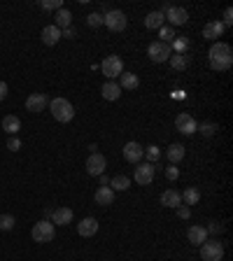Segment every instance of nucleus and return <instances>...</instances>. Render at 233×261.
I'll return each instance as SVG.
<instances>
[{"label": "nucleus", "instance_id": "f257e3e1", "mask_svg": "<svg viewBox=\"0 0 233 261\" xmlns=\"http://www.w3.org/2000/svg\"><path fill=\"white\" fill-rule=\"evenodd\" d=\"M207 61H210V68L217 72H224L229 70L233 65V49L231 45H226V42H212L210 47V52H207Z\"/></svg>", "mask_w": 233, "mask_h": 261}, {"label": "nucleus", "instance_id": "f03ea898", "mask_svg": "<svg viewBox=\"0 0 233 261\" xmlns=\"http://www.w3.org/2000/svg\"><path fill=\"white\" fill-rule=\"evenodd\" d=\"M49 108H52L54 119L56 121H61V124H68V121H72V117H75V108H72V103L68 98L49 100Z\"/></svg>", "mask_w": 233, "mask_h": 261}, {"label": "nucleus", "instance_id": "7ed1b4c3", "mask_svg": "<svg viewBox=\"0 0 233 261\" xmlns=\"http://www.w3.org/2000/svg\"><path fill=\"white\" fill-rule=\"evenodd\" d=\"M103 26H108V30H112V33H121L128 26V17L121 9H108L103 14Z\"/></svg>", "mask_w": 233, "mask_h": 261}, {"label": "nucleus", "instance_id": "20e7f679", "mask_svg": "<svg viewBox=\"0 0 233 261\" xmlns=\"http://www.w3.org/2000/svg\"><path fill=\"white\" fill-rule=\"evenodd\" d=\"M30 235H33L35 243H52L56 235V229L49 219H42V222H37V224L33 226V233Z\"/></svg>", "mask_w": 233, "mask_h": 261}, {"label": "nucleus", "instance_id": "39448f33", "mask_svg": "<svg viewBox=\"0 0 233 261\" xmlns=\"http://www.w3.org/2000/svg\"><path fill=\"white\" fill-rule=\"evenodd\" d=\"M100 70H103V75L108 77V82H112L115 77H119L121 72H124V61H121V56H108L105 61H103V65H100Z\"/></svg>", "mask_w": 233, "mask_h": 261}, {"label": "nucleus", "instance_id": "423d86ee", "mask_svg": "<svg viewBox=\"0 0 233 261\" xmlns=\"http://www.w3.org/2000/svg\"><path fill=\"white\" fill-rule=\"evenodd\" d=\"M201 257H203V261H222L224 259V245L219 240H205L201 245Z\"/></svg>", "mask_w": 233, "mask_h": 261}, {"label": "nucleus", "instance_id": "0eeeda50", "mask_svg": "<svg viewBox=\"0 0 233 261\" xmlns=\"http://www.w3.org/2000/svg\"><path fill=\"white\" fill-rule=\"evenodd\" d=\"M154 173H156V168H154V163H135V173H133V180L140 184V187H149L154 182Z\"/></svg>", "mask_w": 233, "mask_h": 261}, {"label": "nucleus", "instance_id": "6e6552de", "mask_svg": "<svg viewBox=\"0 0 233 261\" xmlns=\"http://www.w3.org/2000/svg\"><path fill=\"white\" fill-rule=\"evenodd\" d=\"M173 54L171 45H166V42H161V40H156V42H152V45L147 47V56L152 58L154 63H163V61H168Z\"/></svg>", "mask_w": 233, "mask_h": 261}, {"label": "nucleus", "instance_id": "1a4fd4ad", "mask_svg": "<svg viewBox=\"0 0 233 261\" xmlns=\"http://www.w3.org/2000/svg\"><path fill=\"white\" fill-rule=\"evenodd\" d=\"M105 168H108V161H105V156L103 154H91L89 159H87V173H89L91 177H98V175H103L105 173Z\"/></svg>", "mask_w": 233, "mask_h": 261}, {"label": "nucleus", "instance_id": "9d476101", "mask_svg": "<svg viewBox=\"0 0 233 261\" xmlns=\"http://www.w3.org/2000/svg\"><path fill=\"white\" fill-rule=\"evenodd\" d=\"M175 128H177L179 133H184V135H194L196 133V128H198V124H196V119L191 117V115H177L175 117Z\"/></svg>", "mask_w": 233, "mask_h": 261}, {"label": "nucleus", "instance_id": "9b49d317", "mask_svg": "<svg viewBox=\"0 0 233 261\" xmlns=\"http://www.w3.org/2000/svg\"><path fill=\"white\" fill-rule=\"evenodd\" d=\"M145 156V147L140 143H135V140H131V143L124 145V159L128 163H140Z\"/></svg>", "mask_w": 233, "mask_h": 261}, {"label": "nucleus", "instance_id": "f8f14e48", "mask_svg": "<svg viewBox=\"0 0 233 261\" xmlns=\"http://www.w3.org/2000/svg\"><path fill=\"white\" fill-rule=\"evenodd\" d=\"M47 105H49V98H47L45 93H30V96L26 98V110L28 112H33V115L45 112Z\"/></svg>", "mask_w": 233, "mask_h": 261}, {"label": "nucleus", "instance_id": "ddd939ff", "mask_svg": "<svg viewBox=\"0 0 233 261\" xmlns=\"http://www.w3.org/2000/svg\"><path fill=\"white\" fill-rule=\"evenodd\" d=\"M163 17L171 21V28H175V26H187L189 24V12L184 7H171Z\"/></svg>", "mask_w": 233, "mask_h": 261}, {"label": "nucleus", "instance_id": "4468645a", "mask_svg": "<svg viewBox=\"0 0 233 261\" xmlns=\"http://www.w3.org/2000/svg\"><path fill=\"white\" fill-rule=\"evenodd\" d=\"M96 231H98V219L96 217H84L77 224V233L82 238H91V235H96Z\"/></svg>", "mask_w": 233, "mask_h": 261}, {"label": "nucleus", "instance_id": "2eb2a0df", "mask_svg": "<svg viewBox=\"0 0 233 261\" xmlns=\"http://www.w3.org/2000/svg\"><path fill=\"white\" fill-rule=\"evenodd\" d=\"M187 238H189V243L191 245H196V247H201V245L207 240V231H205V226H189L187 229Z\"/></svg>", "mask_w": 233, "mask_h": 261}, {"label": "nucleus", "instance_id": "dca6fc26", "mask_svg": "<svg viewBox=\"0 0 233 261\" xmlns=\"http://www.w3.org/2000/svg\"><path fill=\"white\" fill-rule=\"evenodd\" d=\"M93 201H96L100 207H108L115 203V191L110 189V187H98L96 194H93Z\"/></svg>", "mask_w": 233, "mask_h": 261}, {"label": "nucleus", "instance_id": "f3484780", "mask_svg": "<svg viewBox=\"0 0 233 261\" xmlns=\"http://www.w3.org/2000/svg\"><path fill=\"white\" fill-rule=\"evenodd\" d=\"M224 24L222 21H210V24H205V28H203V37H207V40H212V42H217V37L224 35Z\"/></svg>", "mask_w": 233, "mask_h": 261}, {"label": "nucleus", "instance_id": "a211bd4d", "mask_svg": "<svg viewBox=\"0 0 233 261\" xmlns=\"http://www.w3.org/2000/svg\"><path fill=\"white\" fill-rule=\"evenodd\" d=\"M52 222H54V226H68L72 222V210L70 207H56L52 212Z\"/></svg>", "mask_w": 233, "mask_h": 261}, {"label": "nucleus", "instance_id": "6ab92c4d", "mask_svg": "<svg viewBox=\"0 0 233 261\" xmlns=\"http://www.w3.org/2000/svg\"><path fill=\"white\" fill-rule=\"evenodd\" d=\"M140 87V80H138V75H133V72H121L119 75V89L121 91H135Z\"/></svg>", "mask_w": 233, "mask_h": 261}, {"label": "nucleus", "instance_id": "aec40b11", "mask_svg": "<svg viewBox=\"0 0 233 261\" xmlns=\"http://www.w3.org/2000/svg\"><path fill=\"white\" fill-rule=\"evenodd\" d=\"M161 205L163 207H179L182 205V196L177 189H166L161 194Z\"/></svg>", "mask_w": 233, "mask_h": 261}, {"label": "nucleus", "instance_id": "412c9836", "mask_svg": "<svg viewBox=\"0 0 233 261\" xmlns=\"http://www.w3.org/2000/svg\"><path fill=\"white\" fill-rule=\"evenodd\" d=\"M42 42H45L47 47H54L56 42H58V40H61V30H58V28L54 26V24H52V26H45L42 28Z\"/></svg>", "mask_w": 233, "mask_h": 261}, {"label": "nucleus", "instance_id": "4be33fe9", "mask_svg": "<svg viewBox=\"0 0 233 261\" xmlns=\"http://www.w3.org/2000/svg\"><path fill=\"white\" fill-rule=\"evenodd\" d=\"M54 26L58 28V30H65V28H70V26H72V14H70V9L61 7L58 12H56V21H54Z\"/></svg>", "mask_w": 233, "mask_h": 261}, {"label": "nucleus", "instance_id": "5701e85b", "mask_svg": "<svg viewBox=\"0 0 233 261\" xmlns=\"http://www.w3.org/2000/svg\"><path fill=\"white\" fill-rule=\"evenodd\" d=\"M184 154H187V149H184V147H182L179 143H173L171 147L166 149V156H168V161H171L173 166L182 161V159H184Z\"/></svg>", "mask_w": 233, "mask_h": 261}, {"label": "nucleus", "instance_id": "b1692460", "mask_svg": "<svg viewBox=\"0 0 233 261\" xmlns=\"http://www.w3.org/2000/svg\"><path fill=\"white\" fill-rule=\"evenodd\" d=\"M100 93H103V98H105V100H119L121 89H119V84H116V82H105V84H103V89H100Z\"/></svg>", "mask_w": 233, "mask_h": 261}, {"label": "nucleus", "instance_id": "393cba45", "mask_svg": "<svg viewBox=\"0 0 233 261\" xmlns=\"http://www.w3.org/2000/svg\"><path fill=\"white\" fill-rule=\"evenodd\" d=\"M19 128H21V119L14 117V115H7V117L2 119V131L7 135H17Z\"/></svg>", "mask_w": 233, "mask_h": 261}, {"label": "nucleus", "instance_id": "a878e982", "mask_svg": "<svg viewBox=\"0 0 233 261\" xmlns=\"http://www.w3.org/2000/svg\"><path fill=\"white\" fill-rule=\"evenodd\" d=\"M163 21H166V17H163L161 12H149V14L145 17V28H149V30H159V28L163 26Z\"/></svg>", "mask_w": 233, "mask_h": 261}, {"label": "nucleus", "instance_id": "bb28decb", "mask_svg": "<svg viewBox=\"0 0 233 261\" xmlns=\"http://www.w3.org/2000/svg\"><path fill=\"white\" fill-rule=\"evenodd\" d=\"M179 196L184 201V205H196L198 201H201V191H198L196 187H189V189H184Z\"/></svg>", "mask_w": 233, "mask_h": 261}, {"label": "nucleus", "instance_id": "cd10ccee", "mask_svg": "<svg viewBox=\"0 0 233 261\" xmlns=\"http://www.w3.org/2000/svg\"><path fill=\"white\" fill-rule=\"evenodd\" d=\"M131 187V180L126 177V175H115L112 180H110V189L112 191H126Z\"/></svg>", "mask_w": 233, "mask_h": 261}, {"label": "nucleus", "instance_id": "c85d7f7f", "mask_svg": "<svg viewBox=\"0 0 233 261\" xmlns=\"http://www.w3.org/2000/svg\"><path fill=\"white\" fill-rule=\"evenodd\" d=\"M171 65H173V70H187L189 68V56L187 54H171Z\"/></svg>", "mask_w": 233, "mask_h": 261}, {"label": "nucleus", "instance_id": "c756f323", "mask_svg": "<svg viewBox=\"0 0 233 261\" xmlns=\"http://www.w3.org/2000/svg\"><path fill=\"white\" fill-rule=\"evenodd\" d=\"M171 49H173V54H187V49H189V37H177L175 35V40L171 42Z\"/></svg>", "mask_w": 233, "mask_h": 261}, {"label": "nucleus", "instance_id": "7c9ffc66", "mask_svg": "<svg viewBox=\"0 0 233 261\" xmlns=\"http://www.w3.org/2000/svg\"><path fill=\"white\" fill-rule=\"evenodd\" d=\"M196 131H201V135H205V138H212V135L219 131V126H217V124H212V121H203Z\"/></svg>", "mask_w": 233, "mask_h": 261}, {"label": "nucleus", "instance_id": "2f4dec72", "mask_svg": "<svg viewBox=\"0 0 233 261\" xmlns=\"http://www.w3.org/2000/svg\"><path fill=\"white\" fill-rule=\"evenodd\" d=\"M159 37H161V42L171 45L173 40H175V28H171V26H161V28H159Z\"/></svg>", "mask_w": 233, "mask_h": 261}, {"label": "nucleus", "instance_id": "473e14b6", "mask_svg": "<svg viewBox=\"0 0 233 261\" xmlns=\"http://www.w3.org/2000/svg\"><path fill=\"white\" fill-rule=\"evenodd\" d=\"M40 7L47 9V12H58L63 7L61 0H40Z\"/></svg>", "mask_w": 233, "mask_h": 261}, {"label": "nucleus", "instance_id": "72a5a7b5", "mask_svg": "<svg viewBox=\"0 0 233 261\" xmlns=\"http://www.w3.org/2000/svg\"><path fill=\"white\" fill-rule=\"evenodd\" d=\"M14 217L12 215H0V231H12L14 229Z\"/></svg>", "mask_w": 233, "mask_h": 261}, {"label": "nucleus", "instance_id": "f704fd0d", "mask_svg": "<svg viewBox=\"0 0 233 261\" xmlns=\"http://www.w3.org/2000/svg\"><path fill=\"white\" fill-rule=\"evenodd\" d=\"M87 26L100 28V26H103V14H98V12H91L89 17H87Z\"/></svg>", "mask_w": 233, "mask_h": 261}, {"label": "nucleus", "instance_id": "c9c22d12", "mask_svg": "<svg viewBox=\"0 0 233 261\" xmlns=\"http://www.w3.org/2000/svg\"><path fill=\"white\" fill-rule=\"evenodd\" d=\"M145 154H147L149 163H154V161H159V159H161V149H159L156 145H149V147L145 149Z\"/></svg>", "mask_w": 233, "mask_h": 261}, {"label": "nucleus", "instance_id": "e433bc0d", "mask_svg": "<svg viewBox=\"0 0 233 261\" xmlns=\"http://www.w3.org/2000/svg\"><path fill=\"white\" fill-rule=\"evenodd\" d=\"M205 231H207V235L212 233V235H219L222 231H224V224L222 222H210V224L205 226Z\"/></svg>", "mask_w": 233, "mask_h": 261}, {"label": "nucleus", "instance_id": "4c0bfd02", "mask_svg": "<svg viewBox=\"0 0 233 261\" xmlns=\"http://www.w3.org/2000/svg\"><path fill=\"white\" fill-rule=\"evenodd\" d=\"M166 177H168L171 182L177 180V177H179V168H177V166H173V163H171V166L166 168Z\"/></svg>", "mask_w": 233, "mask_h": 261}, {"label": "nucleus", "instance_id": "58836bf2", "mask_svg": "<svg viewBox=\"0 0 233 261\" xmlns=\"http://www.w3.org/2000/svg\"><path fill=\"white\" fill-rule=\"evenodd\" d=\"M175 210H177L179 219H189V217H191V207L189 205H179V207H175Z\"/></svg>", "mask_w": 233, "mask_h": 261}, {"label": "nucleus", "instance_id": "ea45409f", "mask_svg": "<svg viewBox=\"0 0 233 261\" xmlns=\"http://www.w3.org/2000/svg\"><path fill=\"white\" fill-rule=\"evenodd\" d=\"M19 147H21V140H19L17 135H9V140H7V149H12V152H17Z\"/></svg>", "mask_w": 233, "mask_h": 261}, {"label": "nucleus", "instance_id": "a19ab883", "mask_svg": "<svg viewBox=\"0 0 233 261\" xmlns=\"http://www.w3.org/2000/svg\"><path fill=\"white\" fill-rule=\"evenodd\" d=\"M222 24H224V28H229L233 24V9L231 7L224 9V21H222Z\"/></svg>", "mask_w": 233, "mask_h": 261}, {"label": "nucleus", "instance_id": "79ce46f5", "mask_svg": "<svg viewBox=\"0 0 233 261\" xmlns=\"http://www.w3.org/2000/svg\"><path fill=\"white\" fill-rule=\"evenodd\" d=\"M61 37L75 40V37H77V30H75V26H70V28H65V30H61Z\"/></svg>", "mask_w": 233, "mask_h": 261}, {"label": "nucleus", "instance_id": "37998d69", "mask_svg": "<svg viewBox=\"0 0 233 261\" xmlns=\"http://www.w3.org/2000/svg\"><path fill=\"white\" fill-rule=\"evenodd\" d=\"M5 98H7V84H5V82H0V103H2Z\"/></svg>", "mask_w": 233, "mask_h": 261}, {"label": "nucleus", "instance_id": "c03bdc74", "mask_svg": "<svg viewBox=\"0 0 233 261\" xmlns=\"http://www.w3.org/2000/svg\"><path fill=\"white\" fill-rule=\"evenodd\" d=\"M98 180H100V187H110V180H108V175H105V173L98 175Z\"/></svg>", "mask_w": 233, "mask_h": 261}, {"label": "nucleus", "instance_id": "a18cd8bd", "mask_svg": "<svg viewBox=\"0 0 233 261\" xmlns=\"http://www.w3.org/2000/svg\"><path fill=\"white\" fill-rule=\"evenodd\" d=\"M52 212H54L52 207H45V219H49V217H52Z\"/></svg>", "mask_w": 233, "mask_h": 261}]
</instances>
